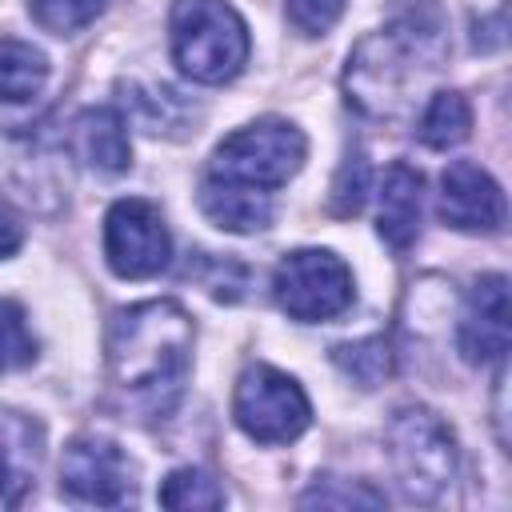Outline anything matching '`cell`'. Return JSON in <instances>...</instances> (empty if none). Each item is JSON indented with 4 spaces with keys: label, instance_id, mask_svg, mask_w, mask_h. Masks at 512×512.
<instances>
[{
    "label": "cell",
    "instance_id": "8fae6325",
    "mask_svg": "<svg viewBox=\"0 0 512 512\" xmlns=\"http://www.w3.org/2000/svg\"><path fill=\"white\" fill-rule=\"evenodd\" d=\"M508 280L500 272L480 276L468 288L464 300V316L456 328V348L468 364H488V360H504L508 352Z\"/></svg>",
    "mask_w": 512,
    "mask_h": 512
},
{
    "label": "cell",
    "instance_id": "9a60e30c",
    "mask_svg": "<svg viewBox=\"0 0 512 512\" xmlns=\"http://www.w3.org/2000/svg\"><path fill=\"white\" fill-rule=\"evenodd\" d=\"M200 208L224 232H260L272 224V192L224 184L212 176L200 180Z\"/></svg>",
    "mask_w": 512,
    "mask_h": 512
},
{
    "label": "cell",
    "instance_id": "2e32d148",
    "mask_svg": "<svg viewBox=\"0 0 512 512\" xmlns=\"http://www.w3.org/2000/svg\"><path fill=\"white\" fill-rule=\"evenodd\" d=\"M48 80V56L28 40H0V100L24 104L32 100Z\"/></svg>",
    "mask_w": 512,
    "mask_h": 512
},
{
    "label": "cell",
    "instance_id": "ffe728a7",
    "mask_svg": "<svg viewBox=\"0 0 512 512\" xmlns=\"http://www.w3.org/2000/svg\"><path fill=\"white\" fill-rule=\"evenodd\" d=\"M104 8L108 0H28V16L52 36H72L88 28Z\"/></svg>",
    "mask_w": 512,
    "mask_h": 512
},
{
    "label": "cell",
    "instance_id": "d6986e66",
    "mask_svg": "<svg viewBox=\"0 0 512 512\" xmlns=\"http://www.w3.org/2000/svg\"><path fill=\"white\" fill-rule=\"evenodd\" d=\"M160 504L164 508H224V488L200 472V468H176L160 484Z\"/></svg>",
    "mask_w": 512,
    "mask_h": 512
},
{
    "label": "cell",
    "instance_id": "4fadbf2b",
    "mask_svg": "<svg viewBox=\"0 0 512 512\" xmlns=\"http://www.w3.org/2000/svg\"><path fill=\"white\" fill-rule=\"evenodd\" d=\"M72 148L88 168H96L104 176L124 172L132 164L124 112L120 108H84L72 124Z\"/></svg>",
    "mask_w": 512,
    "mask_h": 512
},
{
    "label": "cell",
    "instance_id": "277c9868",
    "mask_svg": "<svg viewBox=\"0 0 512 512\" xmlns=\"http://www.w3.org/2000/svg\"><path fill=\"white\" fill-rule=\"evenodd\" d=\"M384 444L404 500L436 504L456 480V440L432 408L424 404L396 408L384 428Z\"/></svg>",
    "mask_w": 512,
    "mask_h": 512
},
{
    "label": "cell",
    "instance_id": "6da1fadb",
    "mask_svg": "<svg viewBox=\"0 0 512 512\" xmlns=\"http://www.w3.org/2000/svg\"><path fill=\"white\" fill-rule=\"evenodd\" d=\"M192 336L196 324L176 300H148L116 312L104 336L112 384L144 416L164 420L184 392L192 368Z\"/></svg>",
    "mask_w": 512,
    "mask_h": 512
},
{
    "label": "cell",
    "instance_id": "5b68a950",
    "mask_svg": "<svg viewBox=\"0 0 512 512\" xmlns=\"http://www.w3.org/2000/svg\"><path fill=\"white\" fill-rule=\"evenodd\" d=\"M304 152H308V140L296 124L280 116H264L216 144L208 160V176L224 184L256 188V192H276L300 172Z\"/></svg>",
    "mask_w": 512,
    "mask_h": 512
},
{
    "label": "cell",
    "instance_id": "ac0fdd59",
    "mask_svg": "<svg viewBox=\"0 0 512 512\" xmlns=\"http://www.w3.org/2000/svg\"><path fill=\"white\" fill-rule=\"evenodd\" d=\"M332 360L360 388H380L396 372V352L384 336H364V340H352V344H336Z\"/></svg>",
    "mask_w": 512,
    "mask_h": 512
},
{
    "label": "cell",
    "instance_id": "603a6c76",
    "mask_svg": "<svg viewBox=\"0 0 512 512\" xmlns=\"http://www.w3.org/2000/svg\"><path fill=\"white\" fill-rule=\"evenodd\" d=\"M128 104H132V116H136L148 132H156V136H160V132H172V112L184 108L172 88H136V84H132Z\"/></svg>",
    "mask_w": 512,
    "mask_h": 512
},
{
    "label": "cell",
    "instance_id": "7a4b0ae2",
    "mask_svg": "<svg viewBox=\"0 0 512 512\" xmlns=\"http://www.w3.org/2000/svg\"><path fill=\"white\" fill-rule=\"evenodd\" d=\"M444 56H448L444 16L432 0H424L352 48L344 68L348 104H356L364 116L392 120L408 108L412 88H420L444 64Z\"/></svg>",
    "mask_w": 512,
    "mask_h": 512
},
{
    "label": "cell",
    "instance_id": "30bf717a",
    "mask_svg": "<svg viewBox=\"0 0 512 512\" xmlns=\"http://www.w3.org/2000/svg\"><path fill=\"white\" fill-rule=\"evenodd\" d=\"M440 220L456 232H500L504 192L472 160H452L440 176Z\"/></svg>",
    "mask_w": 512,
    "mask_h": 512
},
{
    "label": "cell",
    "instance_id": "d4e9b609",
    "mask_svg": "<svg viewBox=\"0 0 512 512\" xmlns=\"http://www.w3.org/2000/svg\"><path fill=\"white\" fill-rule=\"evenodd\" d=\"M284 12H288L296 32L324 36L344 16V0H284Z\"/></svg>",
    "mask_w": 512,
    "mask_h": 512
},
{
    "label": "cell",
    "instance_id": "7c38bea8",
    "mask_svg": "<svg viewBox=\"0 0 512 512\" xmlns=\"http://www.w3.org/2000/svg\"><path fill=\"white\" fill-rule=\"evenodd\" d=\"M40 456L44 428L16 408H0V512L16 508L32 492Z\"/></svg>",
    "mask_w": 512,
    "mask_h": 512
},
{
    "label": "cell",
    "instance_id": "52a82bcc",
    "mask_svg": "<svg viewBox=\"0 0 512 512\" xmlns=\"http://www.w3.org/2000/svg\"><path fill=\"white\" fill-rule=\"evenodd\" d=\"M232 416L256 444H288L312 424V404L292 376L272 364H252L236 380Z\"/></svg>",
    "mask_w": 512,
    "mask_h": 512
},
{
    "label": "cell",
    "instance_id": "44dd1931",
    "mask_svg": "<svg viewBox=\"0 0 512 512\" xmlns=\"http://www.w3.org/2000/svg\"><path fill=\"white\" fill-rule=\"evenodd\" d=\"M36 360V336L28 332L24 308L16 300H0V372L28 368Z\"/></svg>",
    "mask_w": 512,
    "mask_h": 512
},
{
    "label": "cell",
    "instance_id": "ba28073f",
    "mask_svg": "<svg viewBox=\"0 0 512 512\" xmlns=\"http://www.w3.org/2000/svg\"><path fill=\"white\" fill-rule=\"evenodd\" d=\"M104 256L108 268L124 280H148L164 272L172 256V236L160 208L140 196L116 200L104 216Z\"/></svg>",
    "mask_w": 512,
    "mask_h": 512
},
{
    "label": "cell",
    "instance_id": "8992f818",
    "mask_svg": "<svg viewBox=\"0 0 512 512\" xmlns=\"http://www.w3.org/2000/svg\"><path fill=\"white\" fill-rule=\"evenodd\" d=\"M272 296L292 320L320 324L352 304V272L328 248H296L276 264Z\"/></svg>",
    "mask_w": 512,
    "mask_h": 512
},
{
    "label": "cell",
    "instance_id": "9c48e42d",
    "mask_svg": "<svg viewBox=\"0 0 512 512\" xmlns=\"http://www.w3.org/2000/svg\"><path fill=\"white\" fill-rule=\"evenodd\" d=\"M60 492L92 508H124L136 500V464L108 436H76L60 460Z\"/></svg>",
    "mask_w": 512,
    "mask_h": 512
},
{
    "label": "cell",
    "instance_id": "484cf974",
    "mask_svg": "<svg viewBox=\"0 0 512 512\" xmlns=\"http://www.w3.org/2000/svg\"><path fill=\"white\" fill-rule=\"evenodd\" d=\"M20 244H24V224H20V216H16L8 204H0V260L12 256Z\"/></svg>",
    "mask_w": 512,
    "mask_h": 512
},
{
    "label": "cell",
    "instance_id": "7402d4cb",
    "mask_svg": "<svg viewBox=\"0 0 512 512\" xmlns=\"http://www.w3.org/2000/svg\"><path fill=\"white\" fill-rule=\"evenodd\" d=\"M384 508V496L368 484H344L336 476H320L304 496H300V508Z\"/></svg>",
    "mask_w": 512,
    "mask_h": 512
},
{
    "label": "cell",
    "instance_id": "5bb4252c",
    "mask_svg": "<svg viewBox=\"0 0 512 512\" xmlns=\"http://www.w3.org/2000/svg\"><path fill=\"white\" fill-rule=\"evenodd\" d=\"M420 196H424V176L404 164L392 160L384 180H380V240L392 244L396 252L412 248V240L420 236Z\"/></svg>",
    "mask_w": 512,
    "mask_h": 512
},
{
    "label": "cell",
    "instance_id": "cb8c5ba5",
    "mask_svg": "<svg viewBox=\"0 0 512 512\" xmlns=\"http://www.w3.org/2000/svg\"><path fill=\"white\" fill-rule=\"evenodd\" d=\"M368 200V160L360 152H352L340 172H336V184H332V212L336 216H356Z\"/></svg>",
    "mask_w": 512,
    "mask_h": 512
},
{
    "label": "cell",
    "instance_id": "e0dca14e",
    "mask_svg": "<svg viewBox=\"0 0 512 512\" xmlns=\"http://www.w3.org/2000/svg\"><path fill=\"white\" fill-rule=\"evenodd\" d=\"M468 132H472V108L460 92H436L416 124V136L428 148H456L460 140H468Z\"/></svg>",
    "mask_w": 512,
    "mask_h": 512
},
{
    "label": "cell",
    "instance_id": "3957f363",
    "mask_svg": "<svg viewBox=\"0 0 512 512\" xmlns=\"http://www.w3.org/2000/svg\"><path fill=\"white\" fill-rule=\"evenodd\" d=\"M168 40L176 68L196 84H228L248 64V24L228 0H172Z\"/></svg>",
    "mask_w": 512,
    "mask_h": 512
}]
</instances>
